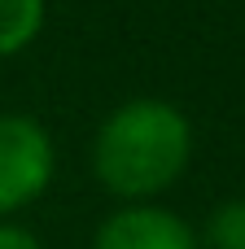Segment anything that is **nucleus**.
<instances>
[{
  "instance_id": "nucleus-1",
  "label": "nucleus",
  "mask_w": 245,
  "mask_h": 249,
  "mask_svg": "<svg viewBox=\"0 0 245 249\" xmlns=\"http://www.w3.org/2000/svg\"><path fill=\"white\" fill-rule=\"evenodd\" d=\"M193 123L167 96H127L92 131L88 166L92 179L118 201H158L193 166Z\"/></svg>"
},
{
  "instance_id": "nucleus-2",
  "label": "nucleus",
  "mask_w": 245,
  "mask_h": 249,
  "mask_svg": "<svg viewBox=\"0 0 245 249\" xmlns=\"http://www.w3.org/2000/svg\"><path fill=\"white\" fill-rule=\"evenodd\" d=\"M57 179V140L35 114H0V219L26 214Z\"/></svg>"
},
{
  "instance_id": "nucleus-3",
  "label": "nucleus",
  "mask_w": 245,
  "mask_h": 249,
  "mask_svg": "<svg viewBox=\"0 0 245 249\" xmlns=\"http://www.w3.org/2000/svg\"><path fill=\"white\" fill-rule=\"evenodd\" d=\"M92 249H202V236L184 214L158 201H136L110 210L96 223Z\"/></svg>"
},
{
  "instance_id": "nucleus-4",
  "label": "nucleus",
  "mask_w": 245,
  "mask_h": 249,
  "mask_svg": "<svg viewBox=\"0 0 245 249\" xmlns=\"http://www.w3.org/2000/svg\"><path fill=\"white\" fill-rule=\"evenodd\" d=\"M48 22V0H0V61L22 57Z\"/></svg>"
},
{
  "instance_id": "nucleus-5",
  "label": "nucleus",
  "mask_w": 245,
  "mask_h": 249,
  "mask_svg": "<svg viewBox=\"0 0 245 249\" xmlns=\"http://www.w3.org/2000/svg\"><path fill=\"white\" fill-rule=\"evenodd\" d=\"M202 249H245V197H224L197 228Z\"/></svg>"
},
{
  "instance_id": "nucleus-6",
  "label": "nucleus",
  "mask_w": 245,
  "mask_h": 249,
  "mask_svg": "<svg viewBox=\"0 0 245 249\" xmlns=\"http://www.w3.org/2000/svg\"><path fill=\"white\" fill-rule=\"evenodd\" d=\"M0 249H44V241L18 219H0Z\"/></svg>"
}]
</instances>
